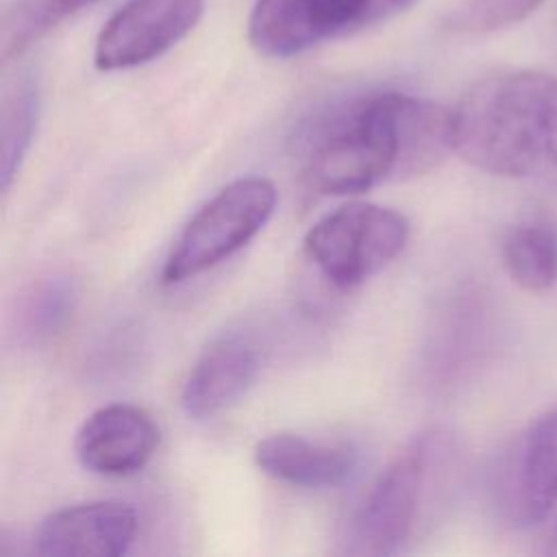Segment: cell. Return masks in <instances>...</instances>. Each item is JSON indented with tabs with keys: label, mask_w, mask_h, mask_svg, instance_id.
Returning <instances> with one entry per match:
<instances>
[{
	"label": "cell",
	"mask_w": 557,
	"mask_h": 557,
	"mask_svg": "<svg viewBox=\"0 0 557 557\" xmlns=\"http://www.w3.org/2000/svg\"><path fill=\"white\" fill-rule=\"evenodd\" d=\"M431 463V440L420 437L379 474L357 509L346 550L352 555H394L411 537Z\"/></svg>",
	"instance_id": "cell-6"
},
{
	"label": "cell",
	"mask_w": 557,
	"mask_h": 557,
	"mask_svg": "<svg viewBox=\"0 0 557 557\" xmlns=\"http://www.w3.org/2000/svg\"><path fill=\"white\" fill-rule=\"evenodd\" d=\"M500 255L507 274L522 289L540 294L557 283V235L546 224H516L505 235Z\"/></svg>",
	"instance_id": "cell-13"
},
{
	"label": "cell",
	"mask_w": 557,
	"mask_h": 557,
	"mask_svg": "<svg viewBox=\"0 0 557 557\" xmlns=\"http://www.w3.org/2000/svg\"><path fill=\"white\" fill-rule=\"evenodd\" d=\"M259 368V350L248 337L239 333L215 337L200 352L183 383L181 405L185 413L202 420L231 407L255 383Z\"/></svg>",
	"instance_id": "cell-11"
},
{
	"label": "cell",
	"mask_w": 557,
	"mask_h": 557,
	"mask_svg": "<svg viewBox=\"0 0 557 557\" xmlns=\"http://www.w3.org/2000/svg\"><path fill=\"white\" fill-rule=\"evenodd\" d=\"M453 152V111L403 91L352 98L302 133V183L320 196H355L435 170Z\"/></svg>",
	"instance_id": "cell-1"
},
{
	"label": "cell",
	"mask_w": 557,
	"mask_h": 557,
	"mask_svg": "<svg viewBox=\"0 0 557 557\" xmlns=\"http://www.w3.org/2000/svg\"><path fill=\"white\" fill-rule=\"evenodd\" d=\"M100 0H11L0 20L2 59L20 57L46 33Z\"/></svg>",
	"instance_id": "cell-15"
},
{
	"label": "cell",
	"mask_w": 557,
	"mask_h": 557,
	"mask_svg": "<svg viewBox=\"0 0 557 557\" xmlns=\"http://www.w3.org/2000/svg\"><path fill=\"white\" fill-rule=\"evenodd\" d=\"M274 207L272 181L242 176L228 183L185 224L163 263L161 281L176 285L215 268L268 224Z\"/></svg>",
	"instance_id": "cell-3"
},
{
	"label": "cell",
	"mask_w": 557,
	"mask_h": 557,
	"mask_svg": "<svg viewBox=\"0 0 557 557\" xmlns=\"http://www.w3.org/2000/svg\"><path fill=\"white\" fill-rule=\"evenodd\" d=\"M416 0H257L248 17L250 46L270 59L298 57L324 41L372 28Z\"/></svg>",
	"instance_id": "cell-5"
},
{
	"label": "cell",
	"mask_w": 557,
	"mask_h": 557,
	"mask_svg": "<svg viewBox=\"0 0 557 557\" xmlns=\"http://www.w3.org/2000/svg\"><path fill=\"white\" fill-rule=\"evenodd\" d=\"M78 302V287L72 276L54 274L33 287L20 309L22 335L35 344L52 339L65 329Z\"/></svg>",
	"instance_id": "cell-16"
},
{
	"label": "cell",
	"mask_w": 557,
	"mask_h": 557,
	"mask_svg": "<svg viewBox=\"0 0 557 557\" xmlns=\"http://www.w3.org/2000/svg\"><path fill=\"white\" fill-rule=\"evenodd\" d=\"M544 0H466L448 17L459 33H492L511 26L533 13Z\"/></svg>",
	"instance_id": "cell-17"
},
{
	"label": "cell",
	"mask_w": 557,
	"mask_h": 557,
	"mask_svg": "<svg viewBox=\"0 0 557 557\" xmlns=\"http://www.w3.org/2000/svg\"><path fill=\"white\" fill-rule=\"evenodd\" d=\"M39 113V91L37 81L28 72H20L13 81L4 85L2 94V189L11 187L28 148L33 141V133L37 126Z\"/></svg>",
	"instance_id": "cell-14"
},
{
	"label": "cell",
	"mask_w": 557,
	"mask_h": 557,
	"mask_svg": "<svg viewBox=\"0 0 557 557\" xmlns=\"http://www.w3.org/2000/svg\"><path fill=\"white\" fill-rule=\"evenodd\" d=\"M257 468L274 481L324 490L348 483L357 470V453L348 444L307 440L296 433H274L255 446Z\"/></svg>",
	"instance_id": "cell-12"
},
{
	"label": "cell",
	"mask_w": 557,
	"mask_h": 557,
	"mask_svg": "<svg viewBox=\"0 0 557 557\" xmlns=\"http://www.w3.org/2000/svg\"><path fill=\"white\" fill-rule=\"evenodd\" d=\"M409 239L403 213L352 200L318 220L305 235V252L335 289H352L387 268Z\"/></svg>",
	"instance_id": "cell-4"
},
{
	"label": "cell",
	"mask_w": 557,
	"mask_h": 557,
	"mask_svg": "<svg viewBox=\"0 0 557 557\" xmlns=\"http://www.w3.org/2000/svg\"><path fill=\"white\" fill-rule=\"evenodd\" d=\"M137 533V513L120 500H91L46 516L35 533L41 557H117Z\"/></svg>",
	"instance_id": "cell-10"
},
{
	"label": "cell",
	"mask_w": 557,
	"mask_h": 557,
	"mask_svg": "<svg viewBox=\"0 0 557 557\" xmlns=\"http://www.w3.org/2000/svg\"><path fill=\"white\" fill-rule=\"evenodd\" d=\"M498 503L518 527L540 524L557 503V407L537 416L507 448Z\"/></svg>",
	"instance_id": "cell-8"
},
{
	"label": "cell",
	"mask_w": 557,
	"mask_h": 557,
	"mask_svg": "<svg viewBox=\"0 0 557 557\" xmlns=\"http://www.w3.org/2000/svg\"><path fill=\"white\" fill-rule=\"evenodd\" d=\"M453 152L494 176L557 170V78L520 70L479 81L453 109Z\"/></svg>",
	"instance_id": "cell-2"
},
{
	"label": "cell",
	"mask_w": 557,
	"mask_h": 557,
	"mask_svg": "<svg viewBox=\"0 0 557 557\" xmlns=\"http://www.w3.org/2000/svg\"><path fill=\"white\" fill-rule=\"evenodd\" d=\"M205 0H128L102 26L94 48L100 72L150 63L185 39L202 15Z\"/></svg>",
	"instance_id": "cell-7"
},
{
	"label": "cell",
	"mask_w": 557,
	"mask_h": 557,
	"mask_svg": "<svg viewBox=\"0 0 557 557\" xmlns=\"http://www.w3.org/2000/svg\"><path fill=\"white\" fill-rule=\"evenodd\" d=\"M550 553L557 555V529H555V535H553V544H550Z\"/></svg>",
	"instance_id": "cell-18"
},
{
	"label": "cell",
	"mask_w": 557,
	"mask_h": 557,
	"mask_svg": "<svg viewBox=\"0 0 557 557\" xmlns=\"http://www.w3.org/2000/svg\"><path fill=\"white\" fill-rule=\"evenodd\" d=\"M159 446V426L148 411L126 403L91 411L74 437L78 463L100 476H131L146 468Z\"/></svg>",
	"instance_id": "cell-9"
}]
</instances>
